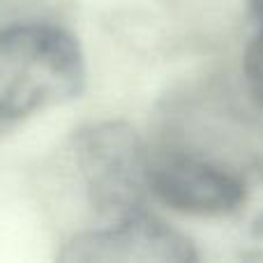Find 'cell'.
Wrapping results in <instances>:
<instances>
[{"mask_svg": "<svg viewBox=\"0 0 263 263\" xmlns=\"http://www.w3.org/2000/svg\"><path fill=\"white\" fill-rule=\"evenodd\" d=\"M242 81L254 106L263 114V28L247 42L242 53Z\"/></svg>", "mask_w": 263, "mask_h": 263, "instance_id": "obj_5", "label": "cell"}, {"mask_svg": "<svg viewBox=\"0 0 263 263\" xmlns=\"http://www.w3.org/2000/svg\"><path fill=\"white\" fill-rule=\"evenodd\" d=\"M86 79L81 42L65 23L40 14L0 21V129L79 97Z\"/></svg>", "mask_w": 263, "mask_h": 263, "instance_id": "obj_1", "label": "cell"}, {"mask_svg": "<svg viewBox=\"0 0 263 263\" xmlns=\"http://www.w3.org/2000/svg\"><path fill=\"white\" fill-rule=\"evenodd\" d=\"M150 196L192 217H227L245 205L247 182L240 171L187 148H148Z\"/></svg>", "mask_w": 263, "mask_h": 263, "instance_id": "obj_3", "label": "cell"}, {"mask_svg": "<svg viewBox=\"0 0 263 263\" xmlns=\"http://www.w3.org/2000/svg\"><path fill=\"white\" fill-rule=\"evenodd\" d=\"M67 263L92 261H159V263H190L199 261L194 242L185 233L176 231L171 224L155 217L153 213H141L118 222H106L100 227L72 236L58 254Z\"/></svg>", "mask_w": 263, "mask_h": 263, "instance_id": "obj_4", "label": "cell"}, {"mask_svg": "<svg viewBox=\"0 0 263 263\" xmlns=\"http://www.w3.org/2000/svg\"><path fill=\"white\" fill-rule=\"evenodd\" d=\"M245 3H247V7H250V12L263 21V0H245Z\"/></svg>", "mask_w": 263, "mask_h": 263, "instance_id": "obj_6", "label": "cell"}, {"mask_svg": "<svg viewBox=\"0 0 263 263\" xmlns=\"http://www.w3.org/2000/svg\"><path fill=\"white\" fill-rule=\"evenodd\" d=\"M72 153L88 205L102 224L148 208V148L123 120H100L74 132Z\"/></svg>", "mask_w": 263, "mask_h": 263, "instance_id": "obj_2", "label": "cell"}]
</instances>
